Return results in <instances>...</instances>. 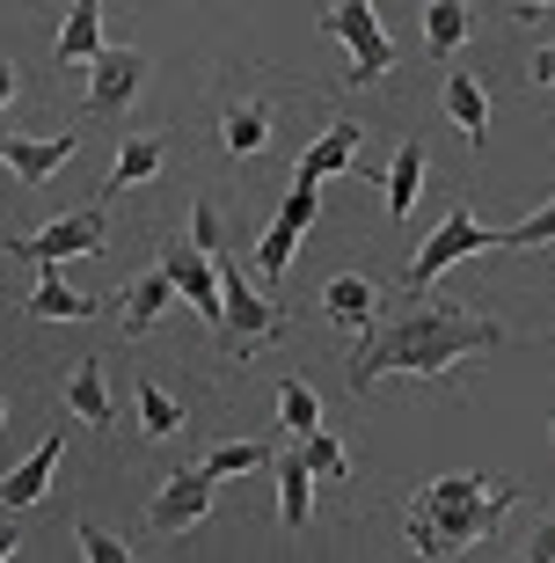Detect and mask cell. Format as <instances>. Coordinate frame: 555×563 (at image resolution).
<instances>
[{
  "mask_svg": "<svg viewBox=\"0 0 555 563\" xmlns=\"http://www.w3.org/2000/svg\"><path fill=\"white\" fill-rule=\"evenodd\" d=\"M278 424H286L292 439L322 432V396H314L308 380H278Z\"/></svg>",
  "mask_w": 555,
  "mask_h": 563,
  "instance_id": "484cf974",
  "label": "cell"
},
{
  "mask_svg": "<svg viewBox=\"0 0 555 563\" xmlns=\"http://www.w3.org/2000/svg\"><path fill=\"white\" fill-rule=\"evenodd\" d=\"M8 103H15V66L0 59V110H8Z\"/></svg>",
  "mask_w": 555,
  "mask_h": 563,
  "instance_id": "e575fe53",
  "label": "cell"
},
{
  "mask_svg": "<svg viewBox=\"0 0 555 563\" xmlns=\"http://www.w3.org/2000/svg\"><path fill=\"white\" fill-rule=\"evenodd\" d=\"M388 220L402 228L410 220V206H417V190H424V140H402L395 146V162H388Z\"/></svg>",
  "mask_w": 555,
  "mask_h": 563,
  "instance_id": "7402d4cb",
  "label": "cell"
},
{
  "mask_svg": "<svg viewBox=\"0 0 555 563\" xmlns=\"http://www.w3.org/2000/svg\"><path fill=\"white\" fill-rule=\"evenodd\" d=\"M497 234H504V228H482V220H475V206H453L446 220L432 228V242L410 256V292L439 286V278H446L453 264H468L475 250H497Z\"/></svg>",
  "mask_w": 555,
  "mask_h": 563,
  "instance_id": "277c9868",
  "label": "cell"
},
{
  "mask_svg": "<svg viewBox=\"0 0 555 563\" xmlns=\"http://www.w3.org/2000/svg\"><path fill=\"white\" fill-rule=\"evenodd\" d=\"M446 118H453V132H460L468 146L490 140V96H482L475 74H446Z\"/></svg>",
  "mask_w": 555,
  "mask_h": 563,
  "instance_id": "ffe728a7",
  "label": "cell"
},
{
  "mask_svg": "<svg viewBox=\"0 0 555 563\" xmlns=\"http://www.w3.org/2000/svg\"><path fill=\"white\" fill-rule=\"evenodd\" d=\"M168 300H176V278H168V264L140 272V278H132V292L118 300V322H124V336H146V330H154V322L168 314Z\"/></svg>",
  "mask_w": 555,
  "mask_h": 563,
  "instance_id": "2e32d148",
  "label": "cell"
},
{
  "mask_svg": "<svg viewBox=\"0 0 555 563\" xmlns=\"http://www.w3.org/2000/svg\"><path fill=\"white\" fill-rule=\"evenodd\" d=\"M220 278H226V314H220V336H226V352H242V358H248V352H264L270 336L286 330V314H278V308L264 300V292L248 286L234 256H220Z\"/></svg>",
  "mask_w": 555,
  "mask_h": 563,
  "instance_id": "5b68a950",
  "label": "cell"
},
{
  "mask_svg": "<svg viewBox=\"0 0 555 563\" xmlns=\"http://www.w3.org/2000/svg\"><path fill=\"white\" fill-rule=\"evenodd\" d=\"M162 162H168V140L162 132H132V140H118V162H110V176H103V190L96 198H118V190H132V184H146V176H162Z\"/></svg>",
  "mask_w": 555,
  "mask_h": 563,
  "instance_id": "7c38bea8",
  "label": "cell"
},
{
  "mask_svg": "<svg viewBox=\"0 0 555 563\" xmlns=\"http://www.w3.org/2000/svg\"><path fill=\"white\" fill-rule=\"evenodd\" d=\"M264 446H256V439H226V446H212V454H206V468H212V476H248V468H264Z\"/></svg>",
  "mask_w": 555,
  "mask_h": 563,
  "instance_id": "4316f807",
  "label": "cell"
},
{
  "mask_svg": "<svg viewBox=\"0 0 555 563\" xmlns=\"http://www.w3.org/2000/svg\"><path fill=\"white\" fill-rule=\"evenodd\" d=\"M519 505V483H490V476H439L417 490L410 505V549L417 556H460V549L490 542L497 520Z\"/></svg>",
  "mask_w": 555,
  "mask_h": 563,
  "instance_id": "7a4b0ae2",
  "label": "cell"
},
{
  "mask_svg": "<svg viewBox=\"0 0 555 563\" xmlns=\"http://www.w3.org/2000/svg\"><path fill=\"white\" fill-rule=\"evenodd\" d=\"M66 410L88 424V432H110L118 424V402H110V380H103V358H81L66 374Z\"/></svg>",
  "mask_w": 555,
  "mask_h": 563,
  "instance_id": "e0dca14e",
  "label": "cell"
},
{
  "mask_svg": "<svg viewBox=\"0 0 555 563\" xmlns=\"http://www.w3.org/2000/svg\"><path fill=\"white\" fill-rule=\"evenodd\" d=\"M0 162H8V132H0Z\"/></svg>",
  "mask_w": 555,
  "mask_h": 563,
  "instance_id": "74e56055",
  "label": "cell"
},
{
  "mask_svg": "<svg viewBox=\"0 0 555 563\" xmlns=\"http://www.w3.org/2000/svg\"><path fill=\"white\" fill-rule=\"evenodd\" d=\"M300 454H308V468L322 483H344V468H351L344 446H336V432H308V439H300Z\"/></svg>",
  "mask_w": 555,
  "mask_h": 563,
  "instance_id": "f1b7e54d",
  "label": "cell"
},
{
  "mask_svg": "<svg viewBox=\"0 0 555 563\" xmlns=\"http://www.w3.org/2000/svg\"><path fill=\"white\" fill-rule=\"evenodd\" d=\"M526 556H541V563H555V520H541L534 534H526Z\"/></svg>",
  "mask_w": 555,
  "mask_h": 563,
  "instance_id": "d6a6232c",
  "label": "cell"
},
{
  "mask_svg": "<svg viewBox=\"0 0 555 563\" xmlns=\"http://www.w3.org/2000/svg\"><path fill=\"white\" fill-rule=\"evenodd\" d=\"M30 314H37V322H81V314H96V300L66 286L59 264H37V292H30Z\"/></svg>",
  "mask_w": 555,
  "mask_h": 563,
  "instance_id": "44dd1931",
  "label": "cell"
},
{
  "mask_svg": "<svg viewBox=\"0 0 555 563\" xmlns=\"http://www.w3.org/2000/svg\"><path fill=\"white\" fill-rule=\"evenodd\" d=\"M526 81H534V88H555V44H541V52H534V66H526Z\"/></svg>",
  "mask_w": 555,
  "mask_h": 563,
  "instance_id": "1f68e13d",
  "label": "cell"
},
{
  "mask_svg": "<svg viewBox=\"0 0 555 563\" xmlns=\"http://www.w3.org/2000/svg\"><path fill=\"white\" fill-rule=\"evenodd\" d=\"M74 542H81V556H88V563H124V556H132V549H124L110 527H96V520L74 527Z\"/></svg>",
  "mask_w": 555,
  "mask_h": 563,
  "instance_id": "f546056e",
  "label": "cell"
},
{
  "mask_svg": "<svg viewBox=\"0 0 555 563\" xmlns=\"http://www.w3.org/2000/svg\"><path fill=\"white\" fill-rule=\"evenodd\" d=\"M468 30H475L468 0H432V8H424V52H432V59H453Z\"/></svg>",
  "mask_w": 555,
  "mask_h": 563,
  "instance_id": "cb8c5ba5",
  "label": "cell"
},
{
  "mask_svg": "<svg viewBox=\"0 0 555 563\" xmlns=\"http://www.w3.org/2000/svg\"><path fill=\"white\" fill-rule=\"evenodd\" d=\"M322 30H330L336 44L351 52V81L373 88V81H388L395 74V37L380 30V15H373V0H330V15H322Z\"/></svg>",
  "mask_w": 555,
  "mask_h": 563,
  "instance_id": "3957f363",
  "label": "cell"
},
{
  "mask_svg": "<svg viewBox=\"0 0 555 563\" xmlns=\"http://www.w3.org/2000/svg\"><path fill=\"white\" fill-rule=\"evenodd\" d=\"M548 242H555V198L534 212V220H519V228L497 234V250H548Z\"/></svg>",
  "mask_w": 555,
  "mask_h": 563,
  "instance_id": "83f0119b",
  "label": "cell"
},
{
  "mask_svg": "<svg viewBox=\"0 0 555 563\" xmlns=\"http://www.w3.org/2000/svg\"><path fill=\"white\" fill-rule=\"evenodd\" d=\"M212 490H220V476H212V468H176V476L154 490V505H146L154 534H184V527H198L212 512Z\"/></svg>",
  "mask_w": 555,
  "mask_h": 563,
  "instance_id": "ba28073f",
  "label": "cell"
},
{
  "mask_svg": "<svg viewBox=\"0 0 555 563\" xmlns=\"http://www.w3.org/2000/svg\"><path fill=\"white\" fill-rule=\"evenodd\" d=\"M220 146L242 162V154H264L270 146V96H234L220 110Z\"/></svg>",
  "mask_w": 555,
  "mask_h": 563,
  "instance_id": "ac0fdd59",
  "label": "cell"
},
{
  "mask_svg": "<svg viewBox=\"0 0 555 563\" xmlns=\"http://www.w3.org/2000/svg\"><path fill=\"white\" fill-rule=\"evenodd\" d=\"M15 549H22V527H15V512L0 505V556H15Z\"/></svg>",
  "mask_w": 555,
  "mask_h": 563,
  "instance_id": "836d02e7",
  "label": "cell"
},
{
  "mask_svg": "<svg viewBox=\"0 0 555 563\" xmlns=\"http://www.w3.org/2000/svg\"><path fill=\"white\" fill-rule=\"evenodd\" d=\"M59 454H66V432H52L30 461H15L8 476H0V505L8 512H22V505H37L44 490H52V476H59Z\"/></svg>",
  "mask_w": 555,
  "mask_h": 563,
  "instance_id": "8fae6325",
  "label": "cell"
},
{
  "mask_svg": "<svg viewBox=\"0 0 555 563\" xmlns=\"http://www.w3.org/2000/svg\"><path fill=\"white\" fill-rule=\"evenodd\" d=\"M0 424H8V388H0Z\"/></svg>",
  "mask_w": 555,
  "mask_h": 563,
  "instance_id": "8d00e7d4",
  "label": "cell"
},
{
  "mask_svg": "<svg viewBox=\"0 0 555 563\" xmlns=\"http://www.w3.org/2000/svg\"><path fill=\"white\" fill-rule=\"evenodd\" d=\"M322 314H330L336 330H373V314H380V286L366 272H336L322 286Z\"/></svg>",
  "mask_w": 555,
  "mask_h": 563,
  "instance_id": "4fadbf2b",
  "label": "cell"
},
{
  "mask_svg": "<svg viewBox=\"0 0 555 563\" xmlns=\"http://www.w3.org/2000/svg\"><path fill=\"white\" fill-rule=\"evenodd\" d=\"M110 242V206L96 198V206L81 212H59L44 234H30V242H8V256H30V264H66V256H96Z\"/></svg>",
  "mask_w": 555,
  "mask_h": 563,
  "instance_id": "8992f818",
  "label": "cell"
},
{
  "mask_svg": "<svg viewBox=\"0 0 555 563\" xmlns=\"http://www.w3.org/2000/svg\"><path fill=\"white\" fill-rule=\"evenodd\" d=\"M52 59H59V66H96V59H103V0H74V8H66Z\"/></svg>",
  "mask_w": 555,
  "mask_h": 563,
  "instance_id": "9a60e30c",
  "label": "cell"
},
{
  "mask_svg": "<svg viewBox=\"0 0 555 563\" xmlns=\"http://www.w3.org/2000/svg\"><path fill=\"white\" fill-rule=\"evenodd\" d=\"M74 132H66V140H8V168H15L22 184H44V176H52V168H66L74 162Z\"/></svg>",
  "mask_w": 555,
  "mask_h": 563,
  "instance_id": "603a6c76",
  "label": "cell"
},
{
  "mask_svg": "<svg viewBox=\"0 0 555 563\" xmlns=\"http://www.w3.org/2000/svg\"><path fill=\"white\" fill-rule=\"evenodd\" d=\"M168 278H176V292H184L190 308L206 314L212 330H220V314H226V278H220V256L198 250V242H176V250H162Z\"/></svg>",
  "mask_w": 555,
  "mask_h": 563,
  "instance_id": "9c48e42d",
  "label": "cell"
},
{
  "mask_svg": "<svg viewBox=\"0 0 555 563\" xmlns=\"http://www.w3.org/2000/svg\"><path fill=\"white\" fill-rule=\"evenodd\" d=\"M314 212H322V184L292 176V198L278 206V220H270L264 242H256V272H264V278H286L292 272V250H300V234L314 228Z\"/></svg>",
  "mask_w": 555,
  "mask_h": 563,
  "instance_id": "52a82bcc",
  "label": "cell"
},
{
  "mask_svg": "<svg viewBox=\"0 0 555 563\" xmlns=\"http://www.w3.org/2000/svg\"><path fill=\"white\" fill-rule=\"evenodd\" d=\"M541 8H555V0H512V15H519V22H534Z\"/></svg>",
  "mask_w": 555,
  "mask_h": 563,
  "instance_id": "d590c367",
  "label": "cell"
},
{
  "mask_svg": "<svg viewBox=\"0 0 555 563\" xmlns=\"http://www.w3.org/2000/svg\"><path fill=\"white\" fill-rule=\"evenodd\" d=\"M504 344V330H497L490 314H468V308H424L410 292V308L388 314L380 330L351 352L344 380H351V396H373L388 374H410V380H439L453 366V358H468V352H497Z\"/></svg>",
  "mask_w": 555,
  "mask_h": 563,
  "instance_id": "6da1fadb",
  "label": "cell"
},
{
  "mask_svg": "<svg viewBox=\"0 0 555 563\" xmlns=\"http://www.w3.org/2000/svg\"><path fill=\"white\" fill-rule=\"evenodd\" d=\"M140 81H146V52L103 44V59L88 66V110H96V118H118V110L140 96Z\"/></svg>",
  "mask_w": 555,
  "mask_h": 563,
  "instance_id": "30bf717a",
  "label": "cell"
},
{
  "mask_svg": "<svg viewBox=\"0 0 555 563\" xmlns=\"http://www.w3.org/2000/svg\"><path fill=\"white\" fill-rule=\"evenodd\" d=\"M358 140H366V132L351 125V118H330V125H322V140L300 154V176H308V184H330V176H344V168L358 162Z\"/></svg>",
  "mask_w": 555,
  "mask_h": 563,
  "instance_id": "d6986e66",
  "label": "cell"
},
{
  "mask_svg": "<svg viewBox=\"0 0 555 563\" xmlns=\"http://www.w3.org/2000/svg\"><path fill=\"white\" fill-rule=\"evenodd\" d=\"M308 520H314V468H308V454H300V439H292L286 454H278V527L300 534Z\"/></svg>",
  "mask_w": 555,
  "mask_h": 563,
  "instance_id": "5bb4252c",
  "label": "cell"
},
{
  "mask_svg": "<svg viewBox=\"0 0 555 563\" xmlns=\"http://www.w3.org/2000/svg\"><path fill=\"white\" fill-rule=\"evenodd\" d=\"M132 396H140V439H168V432H184V402L168 396L162 380H140Z\"/></svg>",
  "mask_w": 555,
  "mask_h": 563,
  "instance_id": "d4e9b609",
  "label": "cell"
},
{
  "mask_svg": "<svg viewBox=\"0 0 555 563\" xmlns=\"http://www.w3.org/2000/svg\"><path fill=\"white\" fill-rule=\"evenodd\" d=\"M190 242L212 256H226V228H220V206H190Z\"/></svg>",
  "mask_w": 555,
  "mask_h": 563,
  "instance_id": "4dcf8cb0",
  "label": "cell"
}]
</instances>
